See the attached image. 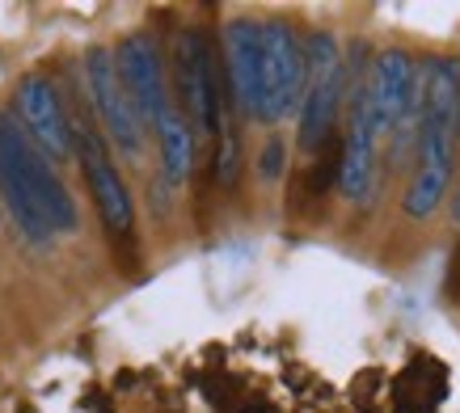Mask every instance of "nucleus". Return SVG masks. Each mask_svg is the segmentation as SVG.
I'll return each instance as SVG.
<instances>
[{"label":"nucleus","mask_w":460,"mask_h":413,"mask_svg":"<svg viewBox=\"0 0 460 413\" xmlns=\"http://www.w3.org/2000/svg\"><path fill=\"white\" fill-rule=\"evenodd\" d=\"M456 101L460 59L435 56L419 68V136H414V178L402 194L410 220H427L439 211L456 169Z\"/></svg>","instance_id":"obj_1"},{"label":"nucleus","mask_w":460,"mask_h":413,"mask_svg":"<svg viewBox=\"0 0 460 413\" xmlns=\"http://www.w3.org/2000/svg\"><path fill=\"white\" fill-rule=\"evenodd\" d=\"M0 198L30 241H51L76 228V203L22 127L0 114Z\"/></svg>","instance_id":"obj_2"},{"label":"nucleus","mask_w":460,"mask_h":413,"mask_svg":"<svg viewBox=\"0 0 460 413\" xmlns=\"http://www.w3.org/2000/svg\"><path fill=\"white\" fill-rule=\"evenodd\" d=\"M305 93V47L288 22L258 26V123H279Z\"/></svg>","instance_id":"obj_3"},{"label":"nucleus","mask_w":460,"mask_h":413,"mask_svg":"<svg viewBox=\"0 0 460 413\" xmlns=\"http://www.w3.org/2000/svg\"><path fill=\"white\" fill-rule=\"evenodd\" d=\"M347 64L334 34H313L305 42V93H300V148L321 152L334 136V119L347 93Z\"/></svg>","instance_id":"obj_4"},{"label":"nucleus","mask_w":460,"mask_h":413,"mask_svg":"<svg viewBox=\"0 0 460 413\" xmlns=\"http://www.w3.org/2000/svg\"><path fill=\"white\" fill-rule=\"evenodd\" d=\"M173 59H178V89H181L186 123L195 131H203V136H220L224 97H220V76H216L208 34L203 30H181Z\"/></svg>","instance_id":"obj_5"},{"label":"nucleus","mask_w":460,"mask_h":413,"mask_svg":"<svg viewBox=\"0 0 460 413\" xmlns=\"http://www.w3.org/2000/svg\"><path fill=\"white\" fill-rule=\"evenodd\" d=\"M72 131V152L84 169V181H89V194H93V206H98L102 224L111 236H131V224H136V211H131V194H127L119 169H114L111 152H106V139L93 131L89 123H68Z\"/></svg>","instance_id":"obj_6"},{"label":"nucleus","mask_w":460,"mask_h":413,"mask_svg":"<svg viewBox=\"0 0 460 413\" xmlns=\"http://www.w3.org/2000/svg\"><path fill=\"white\" fill-rule=\"evenodd\" d=\"M84 84H89V101H93V110H98L111 144L123 156H140L144 123H140V114H136V106H131V97H127L123 81H119V72H114L111 51H102V47L89 51V59H84Z\"/></svg>","instance_id":"obj_7"},{"label":"nucleus","mask_w":460,"mask_h":413,"mask_svg":"<svg viewBox=\"0 0 460 413\" xmlns=\"http://www.w3.org/2000/svg\"><path fill=\"white\" fill-rule=\"evenodd\" d=\"M414 89H419V64L405 56V51H380L367 64L363 101H367V119H372L376 139L397 131V123L405 119L410 101H414Z\"/></svg>","instance_id":"obj_8"},{"label":"nucleus","mask_w":460,"mask_h":413,"mask_svg":"<svg viewBox=\"0 0 460 413\" xmlns=\"http://www.w3.org/2000/svg\"><path fill=\"white\" fill-rule=\"evenodd\" d=\"M111 56H114V72H119V81H123L127 97H131V106L140 114V123H156L161 110L169 106L156 42L148 34H127Z\"/></svg>","instance_id":"obj_9"},{"label":"nucleus","mask_w":460,"mask_h":413,"mask_svg":"<svg viewBox=\"0 0 460 413\" xmlns=\"http://www.w3.org/2000/svg\"><path fill=\"white\" fill-rule=\"evenodd\" d=\"M13 106H17V119H22V131L30 136V144H34L47 161H68L72 156L68 114L59 106L51 81H47V76H22Z\"/></svg>","instance_id":"obj_10"},{"label":"nucleus","mask_w":460,"mask_h":413,"mask_svg":"<svg viewBox=\"0 0 460 413\" xmlns=\"http://www.w3.org/2000/svg\"><path fill=\"white\" fill-rule=\"evenodd\" d=\"M224 81H228L233 106L253 119L258 110V26L245 17L224 26Z\"/></svg>","instance_id":"obj_11"},{"label":"nucleus","mask_w":460,"mask_h":413,"mask_svg":"<svg viewBox=\"0 0 460 413\" xmlns=\"http://www.w3.org/2000/svg\"><path fill=\"white\" fill-rule=\"evenodd\" d=\"M156 144H161V165H165L169 181H186L190 165H195V136H190V123L186 114L165 106L161 119H156Z\"/></svg>","instance_id":"obj_12"},{"label":"nucleus","mask_w":460,"mask_h":413,"mask_svg":"<svg viewBox=\"0 0 460 413\" xmlns=\"http://www.w3.org/2000/svg\"><path fill=\"white\" fill-rule=\"evenodd\" d=\"M216 181L233 186L237 181V131L220 123V152H216Z\"/></svg>","instance_id":"obj_13"},{"label":"nucleus","mask_w":460,"mask_h":413,"mask_svg":"<svg viewBox=\"0 0 460 413\" xmlns=\"http://www.w3.org/2000/svg\"><path fill=\"white\" fill-rule=\"evenodd\" d=\"M258 173H262V178H279V173H283V144H279V139H270V144L262 148Z\"/></svg>","instance_id":"obj_14"},{"label":"nucleus","mask_w":460,"mask_h":413,"mask_svg":"<svg viewBox=\"0 0 460 413\" xmlns=\"http://www.w3.org/2000/svg\"><path fill=\"white\" fill-rule=\"evenodd\" d=\"M452 220H456V224H460V190H456V194H452Z\"/></svg>","instance_id":"obj_15"},{"label":"nucleus","mask_w":460,"mask_h":413,"mask_svg":"<svg viewBox=\"0 0 460 413\" xmlns=\"http://www.w3.org/2000/svg\"><path fill=\"white\" fill-rule=\"evenodd\" d=\"M456 127H460V101H456Z\"/></svg>","instance_id":"obj_16"}]
</instances>
